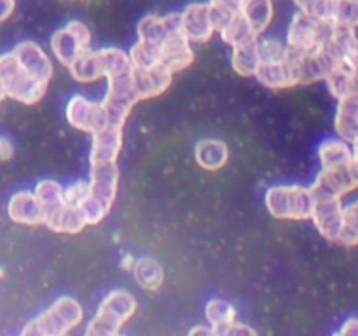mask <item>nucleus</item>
I'll return each instance as SVG.
<instances>
[{
    "mask_svg": "<svg viewBox=\"0 0 358 336\" xmlns=\"http://www.w3.org/2000/svg\"><path fill=\"white\" fill-rule=\"evenodd\" d=\"M122 149V126L105 125L93 133L91 164L115 163Z\"/></svg>",
    "mask_w": 358,
    "mask_h": 336,
    "instance_id": "nucleus-14",
    "label": "nucleus"
},
{
    "mask_svg": "<svg viewBox=\"0 0 358 336\" xmlns=\"http://www.w3.org/2000/svg\"><path fill=\"white\" fill-rule=\"evenodd\" d=\"M220 37L226 44H229L231 48L238 46L240 42L247 41V38L254 37V30L248 24V21L245 20V16L241 13H236L234 16H231L226 23L220 28Z\"/></svg>",
    "mask_w": 358,
    "mask_h": 336,
    "instance_id": "nucleus-28",
    "label": "nucleus"
},
{
    "mask_svg": "<svg viewBox=\"0 0 358 336\" xmlns=\"http://www.w3.org/2000/svg\"><path fill=\"white\" fill-rule=\"evenodd\" d=\"M66 121L76 130H83L87 133H94L101 126L107 125V118H105L101 105L87 100L86 97H80V94L70 98L69 105H66Z\"/></svg>",
    "mask_w": 358,
    "mask_h": 336,
    "instance_id": "nucleus-12",
    "label": "nucleus"
},
{
    "mask_svg": "<svg viewBox=\"0 0 358 336\" xmlns=\"http://www.w3.org/2000/svg\"><path fill=\"white\" fill-rule=\"evenodd\" d=\"M331 21L338 27L358 28V0H334Z\"/></svg>",
    "mask_w": 358,
    "mask_h": 336,
    "instance_id": "nucleus-30",
    "label": "nucleus"
},
{
    "mask_svg": "<svg viewBox=\"0 0 358 336\" xmlns=\"http://www.w3.org/2000/svg\"><path fill=\"white\" fill-rule=\"evenodd\" d=\"M7 214H9L10 220H14L16 224L35 226V224L44 223L41 202L37 200L35 192L31 191H20L10 196Z\"/></svg>",
    "mask_w": 358,
    "mask_h": 336,
    "instance_id": "nucleus-18",
    "label": "nucleus"
},
{
    "mask_svg": "<svg viewBox=\"0 0 358 336\" xmlns=\"http://www.w3.org/2000/svg\"><path fill=\"white\" fill-rule=\"evenodd\" d=\"M91 46V31L80 21H70L66 27L59 28L51 37L52 55L59 63L70 66Z\"/></svg>",
    "mask_w": 358,
    "mask_h": 336,
    "instance_id": "nucleus-9",
    "label": "nucleus"
},
{
    "mask_svg": "<svg viewBox=\"0 0 358 336\" xmlns=\"http://www.w3.org/2000/svg\"><path fill=\"white\" fill-rule=\"evenodd\" d=\"M35 196L41 202L42 214H44V223L48 226L49 220L66 205L65 196H63V188L55 181H42L35 188Z\"/></svg>",
    "mask_w": 358,
    "mask_h": 336,
    "instance_id": "nucleus-24",
    "label": "nucleus"
},
{
    "mask_svg": "<svg viewBox=\"0 0 358 336\" xmlns=\"http://www.w3.org/2000/svg\"><path fill=\"white\" fill-rule=\"evenodd\" d=\"M206 321L212 326L213 335H222L224 329L236 321V310L224 300H212L208 301L205 308Z\"/></svg>",
    "mask_w": 358,
    "mask_h": 336,
    "instance_id": "nucleus-27",
    "label": "nucleus"
},
{
    "mask_svg": "<svg viewBox=\"0 0 358 336\" xmlns=\"http://www.w3.org/2000/svg\"><path fill=\"white\" fill-rule=\"evenodd\" d=\"M136 312V300L128 290H112L98 307L96 317L86 329L87 336L117 335L121 326L133 317Z\"/></svg>",
    "mask_w": 358,
    "mask_h": 336,
    "instance_id": "nucleus-4",
    "label": "nucleus"
},
{
    "mask_svg": "<svg viewBox=\"0 0 358 336\" xmlns=\"http://www.w3.org/2000/svg\"><path fill=\"white\" fill-rule=\"evenodd\" d=\"M133 273H135L136 282L147 290L159 289L164 280L163 266L156 259L150 258H142L133 262Z\"/></svg>",
    "mask_w": 358,
    "mask_h": 336,
    "instance_id": "nucleus-26",
    "label": "nucleus"
},
{
    "mask_svg": "<svg viewBox=\"0 0 358 336\" xmlns=\"http://www.w3.org/2000/svg\"><path fill=\"white\" fill-rule=\"evenodd\" d=\"M0 83H2L7 97L27 105L37 104L45 94L49 84L31 76L17 62L13 51L0 56Z\"/></svg>",
    "mask_w": 358,
    "mask_h": 336,
    "instance_id": "nucleus-2",
    "label": "nucleus"
},
{
    "mask_svg": "<svg viewBox=\"0 0 358 336\" xmlns=\"http://www.w3.org/2000/svg\"><path fill=\"white\" fill-rule=\"evenodd\" d=\"M83 321V308L73 298L63 296L52 303L44 314L28 322L23 329V335L35 336H62L79 326Z\"/></svg>",
    "mask_w": 358,
    "mask_h": 336,
    "instance_id": "nucleus-5",
    "label": "nucleus"
},
{
    "mask_svg": "<svg viewBox=\"0 0 358 336\" xmlns=\"http://www.w3.org/2000/svg\"><path fill=\"white\" fill-rule=\"evenodd\" d=\"M338 241L343 245H358V200L343 206V227Z\"/></svg>",
    "mask_w": 358,
    "mask_h": 336,
    "instance_id": "nucleus-31",
    "label": "nucleus"
},
{
    "mask_svg": "<svg viewBox=\"0 0 358 336\" xmlns=\"http://www.w3.org/2000/svg\"><path fill=\"white\" fill-rule=\"evenodd\" d=\"M317 2H318V0H294V4H296V6L306 14L311 13V9H313L315 4H317Z\"/></svg>",
    "mask_w": 358,
    "mask_h": 336,
    "instance_id": "nucleus-40",
    "label": "nucleus"
},
{
    "mask_svg": "<svg viewBox=\"0 0 358 336\" xmlns=\"http://www.w3.org/2000/svg\"><path fill=\"white\" fill-rule=\"evenodd\" d=\"M131 66L129 56L119 48H103L98 51H84L72 65L69 66L70 74L76 80L90 84L100 77H108Z\"/></svg>",
    "mask_w": 358,
    "mask_h": 336,
    "instance_id": "nucleus-3",
    "label": "nucleus"
},
{
    "mask_svg": "<svg viewBox=\"0 0 358 336\" xmlns=\"http://www.w3.org/2000/svg\"><path fill=\"white\" fill-rule=\"evenodd\" d=\"M171 77H173V74L168 72L161 65L147 70L133 69V84H135L138 100H147V98L163 94L170 88Z\"/></svg>",
    "mask_w": 358,
    "mask_h": 336,
    "instance_id": "nucleus-16",
    "label": "nucleus"
},
{
    "mask_svg": "<svg viewBox=\"0 0 358 336\" xmlns=\"http://www.w3.org/2000/svg\"><path fill=\"white\" fill-rule=\"evenodd\" d=\"M194 59V52H192L191 42L184 35L182 28L171 31L166 37V41L161 46V62L159 65L166 69L168 72L175 74L180 70L187 69Z\"/></svg>",
    "mask_w": 358,
    "mask_h": 336,
    "instance_id": "nucleus-13",
    "label": "nucleus"
},
{
    "mask_svg": "<svg viewBox=\"0 0 358 336\" xmlns=\"http://www.w3.org/2000/svg\"><path fill=\"white\" fill-rule=\"evenodd\" d=\"M353 146V167H355V170H357V174H358V139L355 140V142L352 144Z\"/></svg>",
    "mask_w": 358,
    "mask_h": 336,
    "instance_id": "nucleus-42",
    "label": "nucleus"
},
{
    "mask_svg": "<svg viewBox=\"0 0 358 336\" xmlns=\"http://www.w3.org/2000/svg\"><path fill=\"white\" fill-rule=\"evenodd\" d=\"M129 62H131L133 69H154L159 65L161 62V48L150 42L138 41L129 51Z\"/></svg>",
    "mask_w": 358,
    "mask_h": 336,
    "instance_id": "nucleus-29",
    "label": "nucleus"
},
{
    "mask_svg": "<svg viewBox=\"0 0 358 336\" xmlns=\"http://www.w3.org/2000/svg\"><path fill=\"white\" fill-rule=\"evenodd\" d=\"M14 154V146L7 136H0V161L10 160Z\"/></svg>",
    "mask_w": 358,
    "mask_h": 336,
    "instance_id": "nucleus-37",
    "label": "nucleus"
},
{
    "mask_svg": "<svg viewBox=\"0 0 358 336\" xmlns=\"http://www.w3.org/2000/svg\"><path fill=\"white\" fill-rule=\"evenodd\" d=\"M287 58V46L275 38H264L259 41V59L261 63L282 62Z\"/></svg>",
    "mask_w": 358,
    "mask_h": 336,
    "instance_id": "nucleus-33",
    "label": "nucleus"
},
{
    "mask_svg": "<svg viewBox=\"0 0 358 336\" xmlns=\"http://www.w3.org/2000/svg\"><path fill=\"white\" fill-rule=\"evenodd\" d=\"M241 4H243V0H210L208 6L210 9H212V16L213 21H215L217 30H220L222 24L226 23L231 16L240 13Z\"/></svg>",
    "mask_w": 358,
    "mask_h": 336,
    "instance_id": "nucleus-32",
    "label": "nucleus"
},
{
    "mask_svg": "<svg viewBox=\"0 0 358 336\" xmlns=\"http://www.w3.org/2000/svg\"><path fill=\"white\" fill-rule=\"evenodd\" d=\"M224 335H227V336H233V335L234 336H248V335L255 336L257 332H255L252 328H248V326H245V324H241V322L234 321V322H231V324L227 326L226 329H224L222 335H220V336H224Z\"/></svg>",
    "mask_w": 358,
    "mask_h": 336,
    "instance_id": "nucleus-36",
    "label": "nucleus"
},
{
    "mask_svg": "<svg viewBox=\"0 0 358 336\" xmlns=\"http://www.w3.org/2000/svg\"><path fill=\"white\" fill-rule=\"evenodd\" d=\"M336 132L339 139L345 142L353 144L358 139V97L357 94H346L339 98L338 112H336Z\"/></svg>",
    "mask_w": 358,
    "mask_h": 336,
    "instance_id": "nucleus-19",
    "label": "nucleus"
},
{
    "mask_svg": "<svg viewBox=\"0 0 358 336\" xmlns=\"http://www.w3.org/2000/svg\"><path fill=\"white\" fill-rule=\"evenodd\" d=\"M87 195V184L86 182H76V184L69 186L66 189H63V196H65L66 205L79 206L83 203V200Z\"/></svg>",
    "mask_w": 358,
    "mask_h": 336,
    "instance_id": "nucleus-35",
    "label": "nucleus"
},
{
    "mask_svg": "<svg viewBox=\"0 0 358 336\" xmlns=\"http://www.w3.org/2000/svg\"><path fill=\"white\" fill-rule=\"evenodd\" d=\"M180 24L187 41L196 44L208 42L217 30L208 4H191L185 7L180 14Z\"/></svg>",
    "mask_w": 358,
    "mask_h": 336,
    "instance_id": "nucleus-11",
    "label": "nucleus"
},
{
    "mask_svg": "<svg viewBox=\"0 0 358 336\" xmlns=\"http://www.w3.org/2000/svg\"><path fill=\"white\" fill-rule=\"evenodd\" d=\"M194 158L198 161V164L205 170H220L224 164L227 163V158H229V150L227 146L222 140L215 139H206L199 140L196 144L194 149Z\"/></svg>",
    "mask_w": 358,
    "mask_h": 336,
    "instance_id": "nucleus-22",
    "label": "nucleus"
},
{
    "mask_svg": "<svg viewBox=\"0 0 358 336\" xmlns=\"http://www.w3.org/2000/svg\"><path fill=\"white\" fill-rule=\"evenodd\" d=\"M255 77H257L262 86L271 88V90H283V88L296 86V80H294L292 70H290L287 58L282 59V62L261 63L257 72H255Z\"/></svg>",
    "mask_w": 358,
    "mask_h": 336,
    "instance_id": "nucleus-21",
    "label": "nucleus"
},
{
    "mask_svg": "<svg viewBox=\"0 0 358 336\" xmlns=\"http://www.w3.org/2000/svg\"><path fill=\"white\" fill-rule=\"evenodd\" d=\"M7 94H6V91H3V86H2V83H0V104H2V100L3 98H6Z\"/></svg>",
    "mask_w": 358,
    "mask_h": 336,
    "instance_id": "nucleus-43",
    "label": "nucleus"
},
{
    "mask_svg": "<svg viewBox=\"0 0 358 336\" xmlns=\"http://www.w3.org/2000/svg\"><path fill=\"white\" fill-rule=\"evenodd\" d=\"M240 13L252 27L255 35H261L271 24L275 6L273 0H243Z\"/></svg>",
    "mask_w": 358,
    "mask_h": 336,
    "instance_id": "nucleus-25",
    "label": "nucleus"
},
{
    "mask_svg": "<svg viewBox=\"0 0 358 336\" xmlns=\"http://www.w3.org/2000/svg\"><path fill=\"white\" fill-rule=\"evenodd\" d=\"M339 335H348V336H358V318H348L339 329Z\"/></svg>",
    "mask_w": 358,
    "mask_h": 336,
    "instance_id": "nucleus-39",
    "label": "nucleus"
},
{
    "mask_svg": "<svg viewBox=\"0 0 358 336\" xmlns=\"http://www.w3.org/2000/svg\"><path fill=\"white\" fill-rule=\"evenodd\" d=\"M334 30V23L327 20H318L299 10L294 14L287 31V49L296 52H310L320 48Z\"/></svg>",
    "mask_w": 358,
    "mask_h": 336,
    "instance_id": "nucleus-8",
    "label": "nucleus"
},
{
    "mask_svg": "<svg viewBox=\"0 0 358 336\" xmlns=\"http://www.w3.org/2000/svg\"><path fill=\"white\" fill-rule=\"evenodd\" d=\"M261 59H259V35L247 38L233 48V69L243 77L255 76Z\"/></svg>",
    "mask_w": 358,
    "mask_h": 336,
    "instance_id": "nucleus-20",
    "label": "nucleus"
},
{
    "mask_svg": "<svg viewBox=\"0 0 358 336\" xmlns=\"http://www.w3.org/2000/svg\"><path fill=\"white\" fill-rule=\"evenodd\" d=\"M318 158L324 170L346 167L353 163V150L343 139H327L318 147Z\"/></svg>",
    "mask_w": 358,
    "mask_h": 336,
    "instance_id": "nucleus-23",
    "label": "nucleus"
},
{
    "mask_svg": "<svg viewBox=\"0 0 358 336\" xmlns=\"http://www.w3.org/2000/svg\"><path fill=\"white\" fill-rule=\"evenodd\" d=\"M14 56L17 58V62L28 70L34 77L44 80V83H49L52 77V63L51 59L48 58L42 48L35 42L27 41L20 42L16 48L13 49Z\"/></svg>",
    "mask_w": 358,
    "mask_h": 336,
    "instance_id": "nucleus-17",
    "label": "nucleus"
},
{
    "mask_svg": "<svg viewBox=\"0 0 358 336\" xmlns=\"http://www.w3.org/2000/svg\"><path fill=\"white\" fill-rule=\"evenodd\" d=\"M341 70L345 74L346 94L358 97V48L341 63Z\"/></svg>",
    "mask_w": 358,
    "mask_h": 336,
    "instance_id": "nucleus-34",
    "label": "nucleus"
},
{
    "mask_svg": "<svg viewBox=\"0 0 358 336\" xmlns=\"http://www.w3.org/2000/svg\"><path fill=\"white\" fill-rule=\"evenodd\" d=\"M313 196L303 186H275L266 192V206L276 219H311Z\"/></svg>",
    "mask_w": 358,
    "mask_h": 336,
    "instance_id": "nucleus-7",
    "label": "nucleus"
},
{
    "mask_svg": "<svg viewBox=\"0 0 358 336\" xmlns=\"http://www.w3.org/2000/svg\"><path fill=\"white\" fill-rule=\"evenodd\" d=\"M358 188V174L355 167L346 164V167L331 168V170H324L318 174L317 181L311 186L310 191L315 200H332L341 198L346 192L353 191Z\"/></svg>",
    "mask_w": 358,
    "mask_h": 336,
    "instance_id": "nucleus-10",
    "label": "nucleus"
},
{
    "mask_svg": "<svg viewBox=\"0 0 358 336\" xmlns=\"http://www.w3.org/2000/svg\"><path fill=\"white\" fill-rule=\"evenodd\" d=\"M119 170L115 163L91 164V181L87 182V195L79 205L87 224H98L110 212L115 200Z\"/></svg>",
    "mask_w": 358,
    "mask_h": 336,
    "instance_id": "nucleus-1",
    "label": "nucleus"
},
{
    "mask_svg": "<svg viewBox=\"0 0 358 336\" xmlns=\"http://www.w3.org/2000/svg\"><path fill=\"white\" fill-rule=\"evenodd\" d=\"M14 9H16V0H0V23L9 20Z\"/></svg>",
    "mask_w": 358,
    "mask_h": 336,
    "instance_id": "nucleus-38",
    "label": "nucleus"
},
{
    "mask_svg": "<svg viewBox=\"0 0 358 336\" xmlns=\"http://www.w3.org/2000/svg\"><path fill=\"white\" fill-rule=\"evenodd\" d=\"M189 335L191 336H196V335H213L212 332V328H205V326H198V328H192L191 331H189Z\"/></svg>",
    "mask_w": 358,
    "mask_h": 336,
    "instance_id": "nucleus-41",
    "label": "nucleus"
},
{
    "mask_svg": "<svg viewBox=\"0 0 358 336\" xmlns=\"http://www.w3.org/2000/svg\"><path fill=\"white\" fill-rule=\"evenodd\" d=\"M311 219L315 220V226L320 231L322 237L331 241H338L343 227L341 198L315 200Z\"/></svg>",
    "mask_w": 358,
    "mask_h": 336,
    "instance_id": "nucleus-15",
    "label": "nucleus"
},
{
    "mask_svg": "<svg viewBox=\"0 0 358 336\" xmlns=\"http://www.w3.org/2000/svg\"><path fill=\"white\" fill-rule=\"evenodd\" d=\"M107 94H105L103 102H100V105L107 118V125L122 126L131 112L133 105L140 102L136 97L135 84H133V65L121 72L112 74L107 77Z\"/></svg>",
    "mask_w": 358,
    "mask_h": 336,
    "instance_id": "nucleus-6",
    "label": "nucleus"
}]
</instances>
